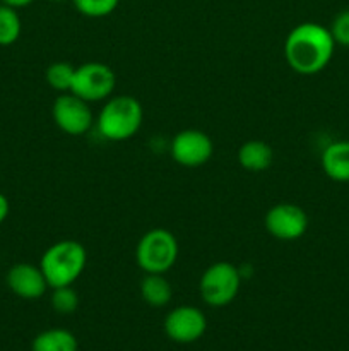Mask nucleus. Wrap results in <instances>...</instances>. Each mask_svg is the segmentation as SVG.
<instances>
[{
    "label": "nucleus",
    "mask_w": 349,
    "mask_h": 351,
    "mask_svg": "<svg viewBox=\"0 0 349 351\" xmlns=\"http://www.w3.org/2000/svg\"><path fill=\"white\" fill-rule=\"evenodd\" d=\"M335 41L331 29L317 23H301L289 31L284 41L287 65L301 75L324 71L332 60Z\"/></svg>",
    "instance_id": "1"
},
{
    "label": "nucleus",
    "mask_w": 349,
    "mask_h": 351,
    "mask_svg": "<svg viewBox=\"0 0 349 351\" xmlns=\"http://www.w3.org/2000/svg\"><path fill=\"white\" fill-rule=\"evenodd\" d=\"M88 252L77 240H60L48 247L41 257L40 267L48 281V287H68L84 273Z\"/></svg>",
    "instance_id": "2"
},
{
    "label": "nucleus",
    "mask_w": 349,
    "mask_h": 351,
    "mask_svg": "<svg viewBox=\"0 0 349 351\" xmlns=\"http://www.w3.org/2000/svg\"><path fill=\"white\" fill-rule=\"evenodd\" d=\"M144 120V110L139 99L129 95L108 98L98 115V130L105 139L122 143L139 132Z\"/></svg>",
    "instance_id": "3"
},
{
    "label": "nucleus",
    "mask_w": 349,
    "mask_h": 351,
    "mask_svg": "<svg viewBox=\"0 0 349 351\" xmlns=\"http://www.w3.org/2000/svg\"><path fill=\"white\" fill-rule=\"evenodd\" d=\"M178 259V240L170 230L153 228L144 233L135 249L137 266L144 273L164 274Z\"/></svg>",
    "instance_id": "4"
},
{
    "label": "nucleus",
    "mask_w": 349,
    "mask_h": 351,
    "mask_svg": "<svg viewBox=\"0 0 349 351\" xmlns=\"http://www.w3.org/2000/svg\"><path fill=\"white\" fill-rule=\"evenodd\" d=\"M242 287V273L231 263H214L204 271L198 283L202 300L211 307H224L231 304Z\"/></svg>",
    "instance_id": "5"
},
{
    "label": "nucleus",
    "mask_w": 349,
    "mask_h": 351,
    "mask_svg": "<svg viewBox=\"0 0 349 351\" xmlns=\"http://www.w3.org/2000/svg\"><path fill=\"white\" fill-rule=\"evenodd\" d=\"M116 88V75L109 65L101 62H88L75 67L70 93L88 103L112 98Z\"/></svg>",
    "instance_id": "6"
},
{
    "label": "nucleus",
    "mask_w": 349,
    "mask_h": 351,
    "mask_svg": "<svg viewBox=\"0 0 349 351\" xmlns=\"http://www.w3.org/2000/svg\"><path fill=\"white\" fill-rule=\"evenodd\" d=\"M51 117L62 132L68 136H84L94 123V115L88 101L74 93H62L51 106Z\"/></svg>",
    "instance_id": "7"
},
{
    "label": "nucleus",
    "mask_w": 349,
    "mask_h": 351,
    "mask_svg": "<svg viewBox=\"0 0 349 351\" xmlns=\"http://www.w3.org/2000/svg\"><path fill=\"white\" fill-rule=\"evenodd\" d=\"M170 153L174 163L187 168H197L211 160L214 154V144L202 130L185 129L173 137Z\"/></svg>",
    "instance_id": "8"
},
{
    "label": "nucleus",
    "mask_w": 349,
    "mask_h": 351,
    "mask_svg": "<svg viewBox=\"0 0 349 351\" xmlns=\"http://www.w3.org/2000/svg\"><path fill=\"white\" fill-rule=\"evenodd\" d=\"M263 223L269 235L283 242L301 239L308 230L307 213L300 206L291 204V202H279L272 206L267 211Z\"/></svg>",
    "instance_id": "9"
},
{
    "label": "nucleus",
    "mask_w": 349,
    "mask_h": 351,
    "mask_svg": "<svg viewBox=\"0 0 349 351\" xmlns=\"http://www.w3.org/2000/svg\"><path fill=\"white\" fill-rule=\"evenodd\" d=\"M207 321L202 311L190 305H181L171 311L164 321L168 338L177 343H194L205 332Z\"/></svg>",
    "instance_id": "10"
},
{
    "label": "nucleus",
    "mask_w": 349,
    "mask_h": 351,
    "mask_svg": "<svg viewBox=\"0 0 349 351\" xmlns=\"http://www.w3.org/2000/svg\"><path fill=\"white\" fill-rule=\"evenodd\" d=\"M7 285L14 295L24 298V300L41 298L50 288L41 267L27 263H21L10 267L7 273Z\"/></svg>",
    "instance_id": "11"
},
{
    "label": "nucleus",
    "mask_w": 349,
    "mask_h": 351,
    "mask_svg": "<svg viewBox=\"0 0 349 351\" xmlns=\"http://www.w3.org/2000/svg\"><path fill=\"white\" fill-rule=\"evenodd\" d=\"M322 168L334 182H349V141L331 143L322 153Z\"/></svg>",
    "instance_id": "12"
},
{
    "label": "nucleus",
    "mask_w": 349,
    "mask_h": 351,
    "mask_svg": "<svg viewBox=\"0 0 349 351\" xmlns=\"http://www.w3.org/2000/svg\"><path fill=\"white\" fill-rule=\"evenodd\" d=\"M272 160L274 151L266 141H248V143L242 144L238 149V163L246 171L259 173V171L267 170L272 165Z\"/></svg>",
    "instance_id": "13"
},
{
    "label": "nucleus",
    "mask_w": 349,
    "mask_h": 351,
    "mask_svg": "<svg viewBox=\"0 0 349 351\" xmlns=\"http://www.w3.org/2000/svg\"><path fill=\"white\" fill-rule=\"evenodd\" d=\"M140 297L151 307H164L171 302L173 288L164 274L147 273L140 281Z\"/></svg>",
    "instance_id": "14"
},
{
    "label": "nucleus",
    "mask_w": 349,
    "mask_h": 351,
    "mask_svg": "<svg viewBox=\"0 0 349 351\" xmlns=\"http://www.w3.org/2000/svg\"><path fill=\"white\" fill-rule=\"evenodd\" d=\"M33 351H77L79 343L72 332L65 329H48L33 341Z\"/></svg>",
    "instance_id": "15"
},
{
    "label": "nucleus",
    "mask_w": 349,
    "mask_h": 351,
    "mask_svg": "<svg viewBox=\"0 0 349 351\" xmlns=\"http://www.w3.org/2000/svg\"><path fill=\"white\" fill-rule=\"evenodd\" d=\"M21 17L17 14V9L14 7L0 5V47H9V45L16 43L21 36Z\"/></svg>",
    "instance_id": "16"
},
{
    "label": "nucleus",
    "mask_w": 349,
    "mask_h": 351,
    "mask_svg": "<svg viewBox=\"0 0 349 351\" xmlns=\"http://www.w3.org/2000/svg\"><path fill=\"white\" fill-rule=\"evenodd\" d=\"M75 75V67H72V64L68 62H53V64L48 65L47 69V77L48 86L51 89L58 93H68L72 88V82H74Z\"/></svg>",
    "instance_id": "17"
},
{
    "label": "nucleus",
    "mask_w": 349,
    "mask_h": 351,
    "mask_svg": "<svg viewBox=\"0 0 349 351\" xmlns=\"http://www.w3.org/2000/svg\"><path fill=\"white\" fill-rule=\"evenodd\" d=\"M53 293H51V307L62 315L74 314L79 307V295L77 291L72 288V285L68 287H57L51 288Z\"/></svg>",
    "instance_id": "18"
},
{
    "label": "nucleus",
    "mask_w": 349,
    "mask_h": 351,
    "mask_svg": "<svg viewBox=\"0 0 349 351\" xmlns=\"http://www.w3.org/2000/svg\"><path fill=\"white\" fill-rule=\"evenodd\" d=\"M74 7L86 17H106L118 7L120 0H72Z\"/></svg>",
    "instance_id": "19"
},
{
    "label": "nucleus",
    "mask_w": 349,
    "mask_h": 351,
    "mask_svg": "<svg viewBox=\"0 0 349 351\" xmlns=\"http://www.w3.org/2000/svg\"><path fill=\"white\" fill-rule=\"evenodd\" d=\"M331 33L335 43L342 45V47H349V9L342 10L334 17Z\"/></svg>",
    "instance_id": "20"
},
{
    "label": "nucleus",
    "mask_w": 349,
    "mask_h": 351,
    "mask_svg": "<svg viewBox=\"0 0 349 351\" xmlns=\"http://www.w3.org/2000/svg\"><path fill=\"white\" fill-rule=\"evenodd\" d=\"M9 211H10V204H9V199L5 197V195L0 192V223H3L7 219V216H9Z\"/></svg>",
    "instance_id": "21"
},
{
    "label": "nucleus",
    "mask_w": 349,
    "mask_h": 351,
    "mask_svg": "<svg viewBox=\"0 0 349 351\" xmlns=\"http://www.w3.org/2000/svg\"><path fill=\"white\" fill-rule=\"evenodd\" d=\"M33 2L34 0H2V3L14 7V9H21V7H26Z\"/></svg>",
    "instance_id": "22"
},
{
    "label": "nucleus",
    "mask_w": 349,
    "mask_h": 351,
    "mask_svg": "<svg viewBox=\"0 0 349 351\" xmlns=\"http://www.w3.org/2000/svg\"><path fill=\"white\" fill-rule=\"evenodd\" d=\"M51 2H65V0H51Z\"/></svg>",
    "instance_id": "23"
}]
</instances>
